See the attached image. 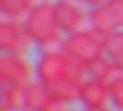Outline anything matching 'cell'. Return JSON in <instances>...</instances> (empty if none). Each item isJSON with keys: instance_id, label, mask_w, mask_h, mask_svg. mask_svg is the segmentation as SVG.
<instances>
[{"instance_id": "9a60e30c", "label": "cell", "mask_w": 123, "mask_h": 111, "mask_svg": "<svg viewBox=\"0 0 123 111\" xmlns=\"http://www.w3.org/2000/svg\"><path fill=\"white\" fill-rule=\"evenodd\" d=\"M108 2H109V0H85V3H86V5H89L91 8H97V6H103V5H106Z\"/></svg>"}, {"instance_id": "9c48e42d", "label": "cell", "mask_w": 123, "mask_h": 111, "mask_svg": "<svg viewBox=\"0 0 123 111\" xmlns=\"http://www.w3.org/2000/svg\"><path fill=\"white\" fill-rule=\"evenodd\" d=\"M2 111H26V85H3Z\"/></svg>"}, {"instance_id": "7a4b0ae2", "label": "cell", "mask_w": 123, "mask_h": 111, "mask_svg": "<svg viewBox=\"0 0 123 111\" xmlns=\"http://www.w3.org/2000/svg\"><path fill=\"white\" fill-rule=\"evenodd\" d=\"M25 25L32 40L38 46L62 37V28L57 19L55 5L51 3L43 2L34 5L25 19Z\"/></svg>"}, {"instance_id": "5bb4252c", "label": "cell", "mask_w": 123, "mask_h": 111, "mask_svg": "<svg viewBox=\"0 0 123 111\" xmlns=\"http://www.w3.org/2000/svg\"><path fill=\"white\" fill-rule=\"evenodd\" d=\"M42 111H69V102L57 97V96H52Z\"/></svg>"}, {"instance_id": "2e32d148", "label": "cell", "mask_w": 123, "mask_h": 111, "mask_svg": "<svg viewBox=\"0 0 123 111\" xmlns=\"http://www.w3.org/2000/svg\"><path fill=\"white\" fill-rule=\"evenodd\" d=\"M85 111H111V110L106 105V106H97V108H85Z\"/></svg>"}, {"instance_id": "30bf717a", "label": "cell", "mask_w": 123, "mask_h": 111, "mask_svg": "<svg viewBox=\"0 0 123 111\" xmlns=\"http://www.w3.org/2000/svg\"><path fill=\"white\" fill-rule=\"evenodd\" d=\"M34 2L36 0H0V9L9 19H22L32 9Z\"/></svg>"}, {"instance_id": "5b68a950", "label": "cell", "mask_w": 123, "mask_h": 111, "mask_svg": "<svg viewBox=\"0 0 123 111\" xmlns=\"http://www.w3.org/2000/svg\"><path fill=\"white\" fill-rule=\"evenodd\" d=\"M32 77V66L22 54L3 52L0 57L2 85H28Z\"/></svg>"}, {"instance_id": "7c38bea8", "label": "cell", "mask_w": 123, "mask_h": 111, "mask_svg": "<svg viewBox=\"0 0 123 111\" xmlns=\"http://www.w3.org/2000/svg\"><path fill=\"white\" fill-rule=\"evenodd\" d=\"M103 46H105V54L112 62L120 59L123 56V31L117 29L112 34L103 37Z\"/></svg>"}, {"instance_id": "8fae6325", "label": "cell", "mask_w": 123, "mask_h": 111, "mask_svg": "<svg viewBox=\"0 0 123 111\" xmlns=\"http://www.w3.org/2000/svg\"><path fill=\"white\" fill-rule=\"evenodd\" d=\"M100 9L115 31L123 28V0H109Z\"/></svg>"}, {"instance_id": "4fadbf2b", "label": "cell", "mask_w": 123, "mask_h": 111, "mask_svg": "<svg viewBox=\"0 0 123 111\" xmlns=\"http://www.w3.org/2000/svg\"><path fill=\"white\" fill-rule=\"evenodd\" d=\"M111 103L118 111H123V77L111 85Z\"/></svg>"}, {"instance_id": "6da1fadb", "label": "cell", "mask_w": 123, "mask_h": 111, "mask_svg": "<svg viewBox=\"0 0 123 111\" xmlns=\"http://www.w3.org/2000/svg\"><path fill=\"white\" fill-rule=\"evenodd\" d=\"M36 74L51 90L52 96L71 103L79 100L88 71L86 65L68 52H45L36 65Z\"/></svg>"}, {"instance_id": "ba28073f", "label": "cell", "mask_w": 123, "mask_h": 111, "mask_svg": "<svg viewBox=\"0 0 123 111\" xmlns=\"http://www.w3.org/2000/svg\"><path fill=\"white\" fill-rule=\"evenodd\" d=\"M52 93L40 80H32L26 85V111H42Z\"/></svg>"}, {"instance_id": "277c9868", "label": "cell", "mask_w": 123, "mask_h": 111, "mask_svg": "<svg viewBox=\"0 0 123 111\" xmlns=\"http://www.w3.org/2000/svg\"><path fill=\"white\" fill-rule=\"evenodd\" d=\"M34 43L25 22L18 19L3 20L0 23V48L3 52L23 54Z\"/></svg>"}, {"instance_id": "e0dca14e", "label": "cell", "mask_w": 123, "mask_h": 111, "mask_svg": "<svg viewBox=\"0 0 123 111\" xmlns=\"http://www.w3.org/2000/svg\"><path fill=\"white\" fill-rule=\"evenodd\" d=\"M71 2H85V0H71Z\"/></svg>"}, {"instance_id": "52a82bcc", "label": "cell", "mask_w": 123, "mask_h": 111, "mask_svg": "<svg viewBox=\"0 0 123 111\" xmlns=\"http://www.w3.org/2000/svg\"><path fill=\"white\" fill-rule=\"evenodd\" d=\"M79 100L85 105V108L106 106L111 102V90L105 82L89 77L83 82Z\"/></svg>"}, {"instance_id": "8992f818", "label": "cell", "mask_w": 123, "mask_h": 111, "mask_svg": "<svg viewBox=\"0 0 123 111\" xmlns=\"http://www.w3.org/2000/svg\"><path fill=\"white\" fill-rule=\"evenodd\" d=\"M55 11L62 33H65L66 36L83 29L85 22L88 20L86 11L71 0H59L55 3Z\"/></svg>"}, {"instance_id": "3957f363", "label": "cell", "mask_w": 123, "mask_h": 111, "mask_svg": "<svg viewBox=\"0 0 123 111\" xmlns=\"http://www.w3.org/2000/svg\"><path fill=\"white\" fill-rule=\"evenodd\" d=\"M65 49L69 56L85 63L86 66L105 56L103 37L92 31L91 28L69 34L65 39Z\"/></svg>"}]
</instances>
